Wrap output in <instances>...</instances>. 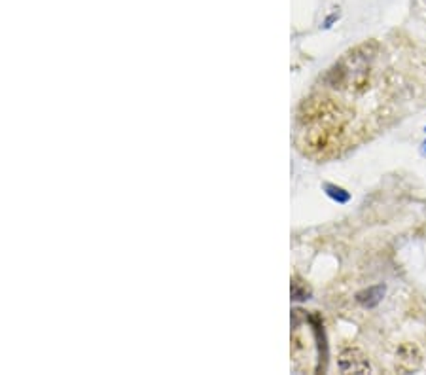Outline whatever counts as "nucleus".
Masks as SVG:
<instances>
[{"mask_svg": "<svg viewBox=\"0 0 426 375\" xmlns=\"http://www.w3.org/2000/svg\"><path fill=\"white\" fill-rule=\"evenodd\" d=\"M337 368L341 374H369L371 364L362 349L358 347H347L337 357Z\"/></svg>", "mask_w": 426, "mask_h": 375, "instance_id": "1", "label": "nucleus"}, {"mask_svg": "<svg viewBox=\"0 0 426 375\" xmlns=\"http://www.w3.org/2000/svg\"><path fill=\"white\" fill-rule=\"evenodd\" d=\"M396 358L398 371H415V369H419L420 352L413 343H403V345L398 349Z\"/></svg>", "mask_w": 426, "mask_h": 375, "instance_id": "2", "label": "nucleus"}, {"mask_svg": "<svg viewBox=\"0 0 426 375\" xmlns=\"http://www.w3.org/2000/svg\"><path fill=\"white\" fill-rule=\"evenodd\" d=\"M383 296H385V286H383V284H377V286H369V289L358 292L357 301L362 307H366V309H371V307L379 306Z\"/></svg>", "mask_w": 426, "mask_h": 375, "instance_id": "3", "label": "nucleus"}, {"mask_svg": "<svg viewBox=\"0 0 426 375\" xmlns=\"http://www.w3.org/2000/svg\"><path fill=\"white\" fill-rule=\"evenodd\" d=\"M326 194H328L330 197H334L337 203H347L349 199H351L349 191H345L343 188H337V186H332V184H326Z\"/></svg>", "mask_w": 426, "mask_h": 375, "instance_id": "4", "label": "nucleus"}]
</instances>
